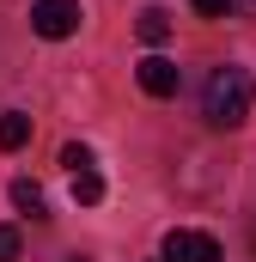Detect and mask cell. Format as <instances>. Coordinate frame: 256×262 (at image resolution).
<instances>
[{"mask_svg":"<svg viewBox=\"0 0 256 262\" xmlns=\"http://www.w3.org/2000/svg\"><path fill=\"white\" fill-rule=\"evenodd\" d=\"M201 116H207V128H238L250 116V73L232 61L214 67L207 85H201Z\"/></svg>","mask_w":256,"mask_h":262,"instance_id":"1","label":"cell"},{"mask_svg":"<svg viewBox=\"0 0 256 262\" xmlns=\"http://www.w3.org/2000/svg\"><path fill=\"white\" fill-rule=\"evenodd\" d=\"M79 18H86V12H79V0H37V6H31V31H37V37H49V43L73 37V31H79Z\"/></svg>","mask_w":256,"mask_h":262,"instance_id":"2","label":"cell"},{"mask_svg":"<svg viewBox=\"0 0 256 262\" xmlns=\"http://www.w3.org/2000/svg\"><path fill=\"white\" fill-rule=\"evenodd\" d=\"M165 262H220V238L177 226V232H165Z\"/></svg>","mask_w":256,"mask_h":262,"instance_id":"3","label":"cell"},{"mask_svg":"<svg viewBox=\"0 0 256 262\" xmlns=\"http://www.w3.org/2000/svg\"><path fill=\"white\" fill-rule=\"evenodd\" d=\"M140 92H146V98H177V61L146 55V61H140Z\"/></svg>","mask_w":256,"mask_h":262,"instance_id":"4","label":"cell"},{"mask_svg":"<svg viewBox=\"0 0 256 262\" xmlns=\"http://www.w3.org/2000/svg\"><path fill=\"white\" fill-rule=\"evenodd\" d=\"M31 140V116H18V110H0V152H18Z\"/></svg>","mask_w":256,"mask_h":262,"instance_id":"5","label":"cell"},{"mask_svg":"<svg viewBox=\"0 0 256 262\" xmlns=\"http://www.w3.org/2000/svg\"><path fill=\"white\" fill-rule=\"evenodd\" d=\"M134 31H140V43H153V49H159V43H165V37H171V12H165V6H146V12H140V25H134Z\"/></svg>","mask_w":256,"mask_h":262,"instance_id":"6","label":"cell"},{"mask_svg":"<svg viewBox=\"0 0 256 262\" xmlns=\"http://www.w3.org/2000/svg\"><path fill=\"white\" fill-rule=\"evenodd\" d=\"M73 201H79V207H98V201H104V177H98V171H73Z\"/></svg>","mask_w":256,"mask_h":262,"instance_id":"7","label":"cell"},{"mask_svg":"<svg viewBox=\"0 0 256 262\" xmlns=\"http://www.w3.org/2000/svg\"><path fill=\"white\" fill-rule=\"evenodd\" d=\"M12 207H18V213H43V189H37L31 177H18V183H12Z\"/></svg>","mask_w":256,"mask_h":262,"instance_id":"8","label":"cell"},{"mask_svg":"<svg viewBox=\"0 0 256 262\" xmlns=\"http://www.w3.org/2000/svg\"><path fill=\"white\" fill-rule=\"evenodd\" d=\"M61 165H67V171H92V146H79V140L61 146Z\"/></svg>","mask_w":256,"mask_h":262,"instance_id":"9","label":"cell"},{"mask_svg":"<svg viewBox=\"0 0 256 262\" xmlns=\"http://www.w3.org/2000/svg\"><path fill=\"white\" fill-rule=\"evenodd\" d=\"M0 262H18V226H0Z\"/></svg>","mask_w":256,"mask_h":262,"instance_id":"10","label":"cell"},{"mask_svg":"<svg viewBox=\"0 0 256 262\" xmlns=\"http://www.w3.org/2000/svg\"><path fill=\"white\" fill-rule=\"evenodd\" d=\"M232 6H238V0H195V12H201V18H226Z\"/></svg>","mask_w":256,"mask_h":262,"instance_id":"11","label":"cell"},{"mask_svg":"<svg viewBox=\"0 0 256 262\" xmlns=\"http://www.w3.org/2000/svg\"><path fill=\"white\" fill-rule=\"evenodd\" d=\"M73 262H86V256H73Z\"/></svg>","mask_w":256,"mask_h":262,"instance_id":"12","label":"cell"}]
</instances>
